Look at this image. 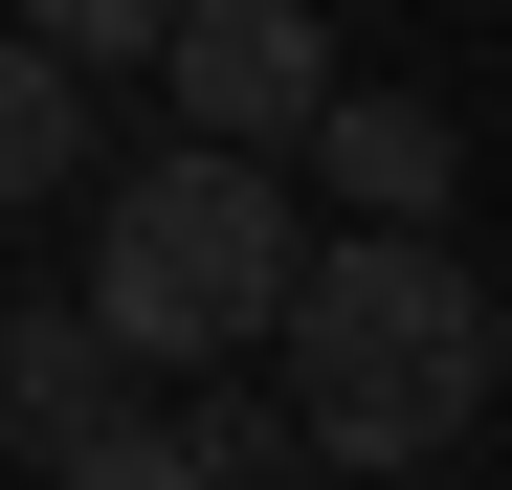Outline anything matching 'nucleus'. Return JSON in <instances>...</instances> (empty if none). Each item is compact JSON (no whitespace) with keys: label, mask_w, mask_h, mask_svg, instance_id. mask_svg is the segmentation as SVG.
<instances>
[{"label":"nucleus","mask_w":512,"mask_h":490,"mask_svg":"<svg viewBox=\"0 0 512 490\" xmlns=\"http://www.w3.org/2000/svg\"><path fill=\"white\" fill-rule=\"evenodd\" d=\"M268 401H290V468H446L490 424V290L423 223L312 245L290 312H268Z\"/></svg>","instance_id":"obj_1"},{"label":"nucleus","mask_w":512,"mask_h":490,"mask_svg":"<svg viewBox=\"0 0 512 490\" xmlns=\"http://www.w3.org/2000/svg\"><path fill=\"white\" fill-rule=\"evenodd\" d=\"M290 268H312V223H290V179H268L245 134H179V156H134V179L90 201V312H112L134 379H223V357H268Z\"/></svg>","instance_id":"obj_2"},{"label":"nucleus","mask_w":512,"mask_h":490,"mask_svg":"<svg viewBox=\"0 0 512 490\" xmlns=\"http://www.w3.org/2000/svg\"><path fill=\"white\" fill-rule=\"evenodd\" d=\"M0 468H67V490H179V379H134L90 290H23V312H0Z\"/></svg>","instance_id":"obj_3"},{"label":"nucleus","mask_w":512,"mask_h":490,"mask_svg":"<svg viewBox=\"0 0 512 490\" xmlns=\"http://www.w3.org/2000/svg\"><path fill=\"white\" fill-rule=\"evenodd\" d=\"M156 90H179V134L290 156L312 90H334V0H179V23H156Z\"/></svg>","instance_id":"obj_4"},{"label":"nucleus","mask_w":512,"mask_h":490,"mask_svg":"<svg viewBox=\"0 0 512 490\" xmlns=\"http://www.w3.org/2000/svg\"><path fill=\"white\" fill-rule=\"evenodd\" d=\"M290 156H312V179L357 201V223H446V179H468L423 90H312V134H290Z\"/></svg>","instance_id":"obj_5"},{"label":"nucleus","mask_w":512,"mask_h":490,"mask_svg":"<svg viewBox=\"0 0 512 490\" xmlns=\"http://www.w3.org/2000/svg\"><path fill=\"white\" fill-rule=\"evenodd\" d=\"M67 179H90V67L23 23V45H0V223H45Z\"/></svg>","instance_id":"obj_6"},{"label":"nucleus","mask_w":512,"mask_h":490,"mask_svg":"<svg viewBox=\"0 0 512 490\" xmlns=\"http://www.w3.org/2000/svg\"><path fill=\"white\" fill-rule=\"evenodd\" d=\"M290 468V401H179V490H268Z\"/></svg>","instance_id":"obj_7"},{"label":"nucleus","mask_w":512,"mask_h":490,"mask_svg":"<svg viewBox=\"0 0 512 490\" xmlns=\"http://www.w3.org/2000/svg\"><path fill=\"white\" fill-rule=\"evenodd\" d=\"M23 23L90 67V90H112V67H156V23H179V0H23Z\"/></svg>","instance_id":"obj_8"},{"label":"nucleus","mask_w":512,"mask_h":490,"mask_svg":"<svg viewBox=\"0 0 512 490\" xmlns=\"http://www.w3.org/2000/svg\"><path fill=\"white\" fill-rule=\"evenodd\" d=\"M490 379H512V312H490Z\"/></svg>","instance_id":"obj_9"},{"label":"nucleus","mask_w":512,"mask_h":490,"mask_svg":"<svg viewBox=\"0 0 512 490\" xmlns=\"http://www.w3.org/2000/svg\"><path fill=\"white\" fill-rule=\"evenodd\" d=\"M334 23H357V0H334Z\"/></svg>","instance_id":"obj_10"}]
</instances>
